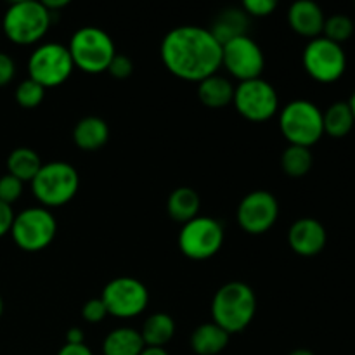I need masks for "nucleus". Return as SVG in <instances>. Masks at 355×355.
<instances>
[{"label":"nucleus","mask_w":355,"mask_h":355,"mask_svg":"<svg viewBox=\"0 0 355 355\" xmlns=\"http://www.w3.org/2000/svg\"><path fill=\"white\" fill-rule=\"evenodd\" d=\"M211 322L229 335L241 333L252 324L257 314V297L252 286L231 281L217 290L211 300Z\"/></svg>","instance_id":"f03ea898"},{"label":"nucleus","mask_w":355,"mask_h":355,"mask_svg":"<svg viewBox=\"0 0 355 355\" xmlns=\"http://www.w3.org/2000/svg\"><path fill=\"white\" fill-rule=\"evenodd\" d=\"M16 76V62L6 52H0V89L7 87Z\"/></svg>","instance_id":"473e14b6"},{"label":"nucleus","mask_w":355,"mask_h":355,"mask_svg":"<svg viewBox=\"0 0 355 355\" xmlns=\"http://www.w3.org/2000/svg\"><path fill=\"white\" fill-rule=\"evenodd\" d=\"M82 315L87 322L90 324H97V322H103L107 318V311L104 302L99 298H90L85 302V305L82 307Z\"/></svg>","instance_id":"c756f323"},{"label":"nucleus","mask_w":355,"mask_h":355,"mask_svg":"<svg viewBox=\"0 0 355 355\" xmlns=\"http://www.w3.org/2000/svg\"><path fill=\"white\" fill-rule=\"evenodd\" d=\"M31 193L44 208H58L69 203L80 189V175L66 162L44 163L31 180Z\"/></svg>","instance_id":"39448f33"},{"label":"nucleus","mask_w":355,"mask_h":355,"mask_svg":"<svg viewBox=\"0 0 355 355\" xmlns=\"http://www.w3.org/2000/svg\"><path fill=\"white\" fill-rule=\"evenodd\" d=\"M200 207V194L191 187H177L166 201V211H168L170 218L182 225L198 217Z\"/></svg>","instance_id":"412c9836"},{"label":"nucleus","mask_w":355,"mask_h":355,"mask_svg":"<svg viewBox=\"0 0 355 355\" xmlns=\"http://www.w3.org/2000/svg\"><path fill=\"white\" fill-rule=\"evenodd\" d=\"M58 355H94V354L85 343H80V345H69V343H64V345L59 349Z\"/></svg>","instance_id":"f704fd0d"},{"label":"nucleus","mask_w":355,"mask_h":355,"mask_svg":"<svg viewBox=\"0 0 355 355\" xmlns=\"http://www.w3.org/2000/svg\"><path fill=\"white\" fill-rule=\"evenodd\" d=\"M173 335H175V321H173L172 315L165 314V312H156V314L149 315L141 329V336L146 347L165 349V345L173 338Z\"/></svg>","instance_id":"4be33fe9"},{"label":"nucleus","mask_w":355,"mask_h":355,"mask_svg":"<svg viewBox=\"0 0 355 355\" xmlns=\"http://www.w3.org/2000/svg\"><path fill=\"white\" fill-rule=\"evenodd\" d=\"M250 23V17L243 9H227L222 14H218L217 21L211 26V33L218 42L225 44V42L232 40L236 37L246 35V26Z\"/></svg>","instance_id":"393cba45"},{"label":"nucleus","mask_w":355,"mask_h":355,"mask_svg":"<svg viewBox=\"0 0 355 355\" xmlns=\"http://www.w3.org/2000/svg\"><path fill=\"white\" fill-rule=\"evenodd\" d=\"M232 97H234V85L231 80L220 76L218 73L198 83V99L211 110L229 106L232 103Z\"/></svg>","instance_id":"a211bd4d"},{"label":"nucleus","mask_w":355,"mask_h":355,"mask_svg":"<svg viewBox=\"0 0 355 355\" xmlns=\"http://www.w3.org/2000/svg\"><path fill=\"white\" fill-rule=\"evenodd\" d=\"M347 103H349L350 110H352V114H354V120H355V92L352 94V96H350V99H349V101H347Z\"/></svg>","instance_id":"ea45409f"},{"label":"nucleus","mask_w":355,"mask_h":355,"mask_svg":"<svg viewBox=\"0 0 355 355\" xmlns=\"http://www.w3.org/2000/svg\"><path fill=\"white\" fill-rule=\"evenodd\" d=\"M75 64L66 45L58 42L40 44L28 59V78L47 89L61 87L71 76Z\"/></svg>","instance_id":"6e6552de"},{"label":"nucleus","mask_w":355,"mask_h":355,"mask_svg":"<svg viewBox=\"0 0 355 355\" xmlns=\"http://www.w3.org/2000/svg\"><path fill=\"white\" fill-rule=\"evenodd\" d=\"M314 156L311 149L302 146H288L281 155V168L290 177H304L311 172Z\"/></svg>","instance_id":"a878e982"},{"label":"nucleus","mask_w":355,"mask_h":355,"mask_svg":"<svg viewBox=\"0 0 355 355\" xmlns=\"http://www.w3.org/2000/svg\"><path fill=\"white\" fill-rule=\"evenodd\" d=\"M42 159L38 153L31 148H16L7 156V173L21 182H31L38 170L42 168Z\"/></svg>","instance_id":"5701e85b"},{"label":"nucleus","mask_w":355,"mask_h":355,"mask_svg":"<svg viewBox=\"0 0 355 355\" xmlns=\"http://www.w3.org/2000/svg\"><path fill=\"white\" fill-rule=\"evenodd\" d=\"M354 35V21L345 14H333L326 17L324 28H322V37L335 44L342 45Z\"/></svg>","instance_id":"bb28decb"},{"label":"nucleus","mask_w":355,"mask_h":355,"mask_svg":"<svg viewBox=\"0 0 355 355\" xmlns=\"http://www.w3.org/2000/svg\"><path fill=\"white\" fill-rule=\"evenodd\" d=\"M288 355H315V354L309 349H297V350H291Z\"/></svg>","instance_id":"58836bf2"},{"label":"nucleus","mask_w":355,"mask_h":355,"mask_svg":"<svg viewBox=\"0 0 355 355\" xmlns=\"http://www.w3.org/2000/svg\"><path fill=\"white\" fill-rule=\"evenodd\" d=\"M165 68L186 82L200 83L222 68V45L210 30L184 24L170 30L159 45Z\"/></svg>","instance_id":"f257e3e1"},{"label":"nucleus","mask_w":355,"mask_h":355,"mask_svg":"<svg viewBox=\"0 0 355 355\" xmlns=\"http://www.w3.org/2000/svg\"><path fill=\"white\" fill-rule=\"evenodd\" d=\"M2 314H3V300L2 297H0V318H2Z\"/></svg>","instance_id":"a19ab883"},{"label":"nucleus","mask_w":355,"mask_h":355,"mask_svg":"<svg viewBox=\"0 0 355 355\" xmlns=\"http://www.w3.org/2000/svg\"><path fill=\"white\" fill-rule=\"evenodd\" d=\"M75 68L87 75H101L107 71L111 61L116 55L113 38L97 26H83L73 33L66 45Z\"/></svg>","instance_id":"20e7f679"},{"label":"nucleus","mask_w":355,"mask_h":355,"mask_svg":"<svg viewBox=\"0 0 355 355\" xmlns=\"http://www.w3.org/2000/svg\"><path fill=\"white\" fill-rule=\"evenodd\" d=\"M279 130L290 146L309 148L324 135L322 111L307 99H295L279 111Z\"/></svg>","instance_id":"423d86ee"},{"label":"nucleus","mask_w":355,"mask_h":355,"mask_svg":"<svg viewBox=\"0 0 355 355\" xmlns=\"http://www.w3.org/2000/svg\"><path fill=\"white\" fill-rule=\"evenodd\" d=\"M14 217H16V214L12 211V207L0 201V238L9 234L10 227H12Z\"/></svg>","instance_id":"72a5a7b5"},{"label":"nucleus","mask_w":355,"mask_h":355,"mask_svg":"<svg viewBox=\"0 0 355 355\" xmlns=\"http://www.w3.org/2000/svg\"><path fill=\"white\" fill-rule=\"evenodd\" d=\"M355 125L352 110H350L349 103H333L328 110L322 113V127H324V134L329 137L342 139L352 132Z\"/></svg>","instance_id":"b1692460"},{"label":"nucleus","mask_w":355,"mask_h":355,"mask_svg":"<svg viewBox=\"0 0 355 355\" xmlns=\"http://www.w3.org/2000/svg\"><path fill=\"white\" fill-rule=\"evenodd\" d=\"M141 355H168V352L162 347H144Z\"/></svg>","instance_id":"4c0bfd02"},{"label":"nucleus","mask_w":355,"mask_h":355,"mask_svg":"<svg viewBox=\"0 0 355 355\" xmlns=\"http://www.w3.org/2000/svg\"><path fill=\"white\" fill-rule=\"evenodd\" d=\"M58 222L51 210L44 207H30L14 217L10 236L19 250L37 253L47 248L55 238Z\"/></svg>","instance_id":"0eeeda50"},{"label":"nucleus","mask_w":355,"mask_h":355,"mask_svg":"<svg viewBox=\"0 0 355 355\" xmlns=\"http://www.w3.org/2000/svg\"><path fill=\"white\" fill-rule=\"evenodd\" d=\"M23 187L24 184L16 177L9 175V173L2 175L0 177V201L12 207V203H16L23 194Z\"/></svg>","instance_id":"c85d7f7f"},{"label":"nucleus","mask_w":355,"mask_h":355,"mask_svg":"<svg viewBox=\"0 0 355 355\" xmlns=\"http://www.w3.org/2000/svg\"><path fill=\"white\" fill-rule=\"evenodd\" d=\"M224 225L214 217H200L186 222L179 232V250L191 260H208L224 245Z\"/></svg>","instance_id":"1a4fd4ad"},{"label":"nucleus","mask_w":355,"mask_h":355,"mask_svg":"<svg viewBox=\"0 0 355 355\" xmlns=\"http://www.w3.org/2000/svg\"><path fill=\"white\" fill-rule=\"evenodd\" d=\"M110 141V127L99 116H85L73 128V142L83 151H97Z\"/></svg>","instance_id":"f3484780"},{"label":"nucleus","mask_w":355,"mask_h":355,"mask_svg":"<svg viewBox=\"0 0 355 355\" xmlns=\"http://www.w3.org/2000/svg\"><path fill=\"white\" fill-rule=\"evenodd\" d=\"M324 12L321 6L312 0H297L288 10V23L291 30L305 38H318L322 35L324 28Z\"/></svg>","instance_id":"dca6fc26"},{"label":"nucleus","mask_w":355,"mask_h":355,"mask_svg":"<svg viewBox=\"0 0 355 355\" xmlns=\"http://www.w3.org/2000/svg\"><path fill=\"white\" fill-rule=\"evenodd\" d=\"M14 97H16V103L21 107H24V110H33V107L40 106L42 101H44L45 89L42 85H38L37 82H33L31 78H26L16 87Z\"/></svg>","instance_id":"cd10ccee"},{"label":"nucleus","mask_w":355,"mask_h":355,"mask_svg":"<svg viewBox=\"0 0 355 355\" xmlns=\"http://www.w3.org/2000/svg\"><path fill=\"white\" fill-rule=\"evenodd\" d=\"M66 343L69 345H80V343H85V335L80 328H69L66 331Z\"/></svg>","instance_id":"c9c22d12"},{"label":"nucleus","mask_w":355,"mask_h":355,"mask_svg":"<svg viewBox=\"0 0 355 355\" xmlns=\"http://www.w3.org/2000/svg\"><path fill=\"white\" fill-rule=\"evenodd\" d=\"M236 111L248 121L262 123L279 113V97L267 80L255 78L239 82L232 97Z\"/></svg>","instance_id":"9d476101"},{"label":"nucleus","mask_w":355,"mask_h":355,"mask_svg":"<svg viewBox=\"0 0 355 355\" xmlns=\"http://www.w3.org/2000/svg\"><path fill=\"white\" fill-rule=\"evenodd\" d=\"M276 0H245L243 10L248 17H267L276 10Z\"/></svg>","instance_id":"7c9ffc66"},{"label":"nucleus","mask_w":355,"mask_h":355,"mask_svg":"<svg viewBox=\"0 0 355 355\" xmlns=\"http://www.w3.org/2000/svg\"><path fill=\"white\" fill-rule=\"evenodd\" d=\"M101 300L106 305L107 315L132 319L141 315L149 304V291L142 281L121 276L111 279L103 288Z\"/></svg>","instance_id":"9b49d317"},{"label":"nucleus","mask_w":355,"mask_h":355,"mask_svg":"<svg viewBox=\"0 0 355 355\" xmlns=\"http://www.w3.org/2000/svg\"><path fill=\"white\" fill-rule=\"evenodd\" d=\"M302 62L309 76L321 83L336 82L347 69V55L342 45L328 40L322 35L312 38L305 45Z\"/></svg>","instance_id":"f8f14e48"},{"label":"nucleus","mask_w":355,"mask_h":355,"mask_svg":"<svg viewBox=\"0 0 355 355\" xmlns=\"http://www.w3.org/2000/svg\"><path fill=\"white\" fill-rule=\"evenodd\" d=\"M279 217V203L269 191H252L239 203L236 218L239 227L253 236L269 231Z\"/></svg>","instance_id":"4468645a"},{"label":"nucleus","mask_w":355,"mask_h":355,"mask_svg":"<svg viewBox=\"0 0 355 355\" xmlns=\"http://www.w3.org/2000/svg\"><path fill=\"white\" fill-rule=\"evenodd\" d=\"M328 234L318 218L304 217L291 224L288 231L290 248L300 257H315L324 250Z\"/></svg>","instance_id":"2eb2a0df"},{"label":"nucleus","mask_w":355,"mask_h":355,"mask_svg":"<svg viewBox=\"0 0 355 355\" xmlns=\"http://www.w3.org/2000/svg\"><path fill=\"white\" fill-rule=\"evenodd\" d=\"M107 73L116 80L128 78V76L134 73V61H132L128 55L118 54L116 52V55H114L113 61H111L110 68H107Z\"/></svg>","instance_id":"2f4dec72"},{"label":"nucleus","mask_w":355,"mask_h":355,"mask_svg":"<svg viewBox=\"0 0 355 355\" xmlns=\"http://www.w3.org/2000/svg\"><path fill=\"white\" fill-rule=\"evenodd\" d=\"M144 347L141 331L121 326L107 333L103 342V355H141Z\"/></svg>","instance_id":"aec40b11"},{"label":"nucleus","mask_w":355,"mask_h":355,"mask_svg":"<svg viewBox=\"0 0 355 355\" xmlns=\"http://www.w3.org/2000/svg\"><path fill=\"white\" fill-rule=\"evenodd\" d=\"M229 338L231 335L215 322H205L191 335V349L196 355H218L229 345Z\"/></svg>","instance_id":"6ab92c4d"},{"label":"nucleus","mask_w":355,"mask_h":355,"mask_svg":"<svg viewBox=\"0 0 355 355\" xmlns=\"http://www.w3.org/2000/svg\"><path fill=\"white\" fill-rule=\"evenodd\" d=\"M222 68L238 82L262 78L266 55L252 37L241 35L222 44Z\"/></svg>","instance_id":"ddd939ff"},{"label":"nucleus","mask_w":355,"mask_h":355,"mask_svg":"<svg viewBox=\"0 0 355 355\" xmlns=\"http://www.w3.org/2000/svg\"><path fill=\"white\" fill-rule=\"evenodd\" d=\"M44 6L47 7L49 12H54V10L58 9H62V7L68 6V0H47V2H44Z\"/></svg>","instance_id":"e433bc0d"},{"label":"nucleus","mask_w":355,"mask_h":355,"mask_svg":"<svg viewBox=\"0 0 355 355\" xmlns=\"http://www.w3.org/2000/svg\"><path fill=\"white\" fill-rule=\"evenodd\" d=\"M52 14L44 2L19 0L12 2L2 17L3 35L16 45H35L47 35Z\"/></svg>","instance_id":"7ed1b4c3"}]
</instances>
